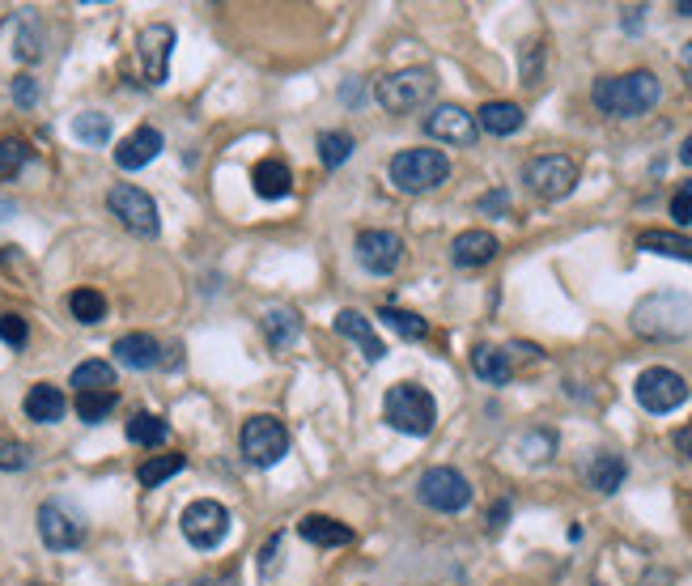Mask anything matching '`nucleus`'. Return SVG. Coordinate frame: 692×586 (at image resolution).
I'll use <instances>...</instances> for the list:
<instances>
[{
	"instance_id": "3",
	"label": "nucleus",
	"mask_w": 692,
	"mask_h": 586,
	"mask_svg": "<svg viewBox=\"0 0 692 586\" xmlns=\"http://www.w3.org/2000/svg\"><path fill=\"white\" fill-rule=\"evenodd\" d=\"M383 417H387L392 430L408 434V438H430L434 425H438V404L417 383H396L383 395Z\"/></svg>"
},
{
	"instance_id": "36",
	"label": "nucleus",
	"mask_w": 692,
	"mask_h": 586,
	"mask_svg": "<svg viewBox=\"0 0 692 586\" xmlns=\"http://www.w3.org/2000/svg\"><path fill=\"white\" fill-rule=\"evenodd\" d=\"M319 157H323L328 170H332V166H345L348 157H353V137H348V132H323V137H319Z\"/></svg>"
},
{
	"instance_id": "24",
	"label": "nucleus",
	"mask_w": 692,
	"mask_h": 586,
	"mask_svg": "<svg viewBox=\"0 0 692 586\" xmlns=\"http://www.w3.org/2000/svg\"><path fill=\"white\" fill-rule=\"evenodd\" d=\"M625 476H629V463H625L620 455H612V450L594 455L591 468H587V485H591L594 493H616V488L625 485Z\"/></svg>"
},
{
	"instance_id": "8",
	"label": "nucleus",
	"mask_w": 692,
	"mask_h": 586,
	"mask_svg": "<svg viewBox=\"0 0 692 586\" xmlns=\"http://www.w3.org/2000/svg\"><path fill=\"white\" fill-rule=\"evenodd\" d=\"M239 442H243V455H247L255 468H272V463H281L285 450H290V430H285V421L259 412V417H247V421H243Z\"/></svg>"
},
{
	"instance_id": "18",
	"label": "nucleus",
	"mask_w": 692,
	"mask_h": 586,
	"mask_svg": "<svg viewBox=\"0 0 692 586\" xmlns=\"http://www.w3.org/2000/svg\"><path fill=\"white\" fill-rule=\"evenodd\" d=\"M336 332L345 336V341H353L361 353H366V361H383L387 357V344L379 341V332L370 328V319L361 315V310H341L336 315Z\"/></svg>"
},
{
	"instance_id": "31",
	"label": "nucleus",
	"mask_w": 692,
	"mask_h": 586,
	"mask_svg": "<svg viewBox=\"0 0 692 586\" xmlns=\"http://www.w3.org/2000/svg\"><path fill=\"white\" fill-rule=\"evenodd\" d=\"M166 438H170V425L157 412H137L128 421V442H137V446H157V442Z\"/></svg>"
},
{
	"instance_id": "14",
	"label": "nucleus",
	"mask_w": 692,
	"mask_h": 586,
	"mask_svg": "<svg viewBox=\"0 0 692 586\" xmlns=\"http://www.w3.org/2000/svg\"><path fill=\"white\" fill-rule=\"evenodd\" d=\"M170 48H175V30L166 22L145 26L141 39H137V60H141V73H145L149 86H162L170 77Z\"/></svg>"
},
{
	"instance_id": "40",
	"label": "nucleus",
	"mask_w": 692,
	"mask_h": 586,
	"mask_svg": "<svg viewBox=\"0 0 692 586\" xmlns=\"http://www.w3.org/2000/svg\"><path fill=\"white\" fill-rule=\"evenodd\" d=\"M671 217H676L680 226H689L692 221V183H680V192L671 200Z\"/></svg>"
},
{
	"instance_id": "39",
	"label": "nucleus",
	"mask_w": 692,
	"mask_h": 586,
	"mask_svg": "<svg viewBox=\"0 0 692 586\" xmlns=\"http://www.w3.org/2000/svg\"><path fill=\"white\" fill-rule=\"evenodd\" d=\"M13 102H17V106H35V102H39V81L22 73V77L13 81Z\"/></svg>"
},
{
	"instance_id": "34",
	"label": "nucleus",
	"mask_w": 692,
	"mask_h": 586,
	"mask_svg": "<svg viewBox=\"0 0 692 586\" xmlns=\"http://www.w3.org/2000/svg\"><path fill=\"white\" fill-rule=\"evenodd\" d=\"M115 399H119L115 391H81V395H77V417H81L86 425H99V421L111 417Z\"/></svg>"
},
{
	"instance_id": "15",
	"label": "nucleus",
	"mask_w": 692,
	"mask_h": 586,
	"mask_svg": "<svg viewBox=\"0 0 692 586\" xmlns=\"http://www.w3.org/2000/svg\"><path fill=\"white\" fill-rule=\"evenodd\" d=\"M86 536V527L60 506V501H43L39 506V539L48 544L51 552H68V548H77Z\"/></svg>"
},
{
	"instance_id": "17",
	"label": "nucleus",
	"mask_w": 692,
	"mask_h": 586,
	"mask_svg": "<svg viewBox=\"0 0 692 586\" xmlns=\"http://www.w3.org/2000/svg\"><path fill=\"white\" fill-rule=\"evenodd\" d=\"M157 153H162V132H157V128H137V132H128V137L119 141L115 166H119V170H141Z\"/></svg>"
},
{
	"instance_id": "22",
	"label": "nucleus",
	"mask_w": 692,
	"mask_h": 586,
	"mask_svg": "<svg viewBox=\"0 0 692 586\" xmlns=\"http://www.w3.org/2000/svg\"><path fill=\"white\" fill-rule=\"evenodd\" d=\"M64 408H68L64 391L51 387V383H35V387L26 391V417L39 421V425H55L64 417Z\"/></svg>"
},
{
	"instance_id": "48",
	"label": "nucleus",
	"mask_w": 692,
	"mask_h": 586,
	"mask_svg": "<svg viewBox=\"0 0 692 586\" xmlns=\"http://www.w3.org/2000/svg\"><path fill=\"white\" fill-rule=\"evenodd\" d=\"M35 586H48V583H35Z\"/></svg>"
},
{
	"instance_id": "25",
	"label": "nucleus",
	"mask_w": 692,
	"mask_h": 586,
	"mask_svg": "<svg viewBox=\"0 0 692 586\" xmlns=\"http://www.w3.org/2000/svg\"><path fill=\"white\" fill-rule=\"evenodd\" d=\"M472 370H476V379H485V383H510V374H514V366H510V353H501L494 344H476L472 348Z\"/></svg>"
},
{
	"instance_id": "30",
	"label": "nucleus",
	"mask_w": 692,
	"mask_h": 586,
	"mask_svg": "<svg viewBox=\"0 0 692 586\" xmlns=\"http://www.w3.org/2000/svg\"><path fill=\"white\" fill-rule=\"evenodd\" d=\"M73 137H77L81 145H106V141H111V115L81 111V115L73 119Z\"/></svg>"
},
{
	"instance_id": "10",
	"label": "nucleus",
	"mask_w": 692,
	"mask_h": 586,
	"mask_svg": "<svg viewBox=\"0 0 692 586\" xmlns=\"http://www.w3.org/2000/svg\"><path fill=\"white\" fill-rule=\"evenodd\" d=\"M527 188L544 200H561L578 188V162L565 157V153H544V157H531L527 170H523Z\"/></svg>"
},
{
	"instance_id": "1",
	"label": "nucleus",
	"mask_w": 692,
	"mask_h": 586,
	"mask_svg": "<svg viewBox=\"0 0 692 586\" xmlns=\"http://www.w3.org/2000/svg\"><path fill=\"white\" fill-rule=\"evenodd\" d=\"M591 98H594V106H599L603 115H612V119H638V115L658 106L663 81H658L650 68L625 73V77H599Z\"/></svg>"
},
{
	"instance_id": "5",
	"label": "nucleus",
	"mask_w": 692,
	"mask_h": 586,
	"mask_svg": "<svg viewBox=\"0 0 692 586\" xmlns=\"http://www.w3.org/2000/svg\"><path fill=\"white\" fill-rule=\"evenodd\" d=\"M438 90V77H434V68H399L392 77H383L379 81V102L392 111V115H403V111H417V106H425L430 98Z\"/></svg>"
},
{
	"instance_id": "23",
	"label": "nucleus",
	"mask_w": 692,
	"mask_h": 586,
	"mask_svg": "<svg viewBox=\"0 0 692 586\" xmlns=\"http://www.w3.org/2000/svg\"><path fill=\"white\" fill-rule=\"evenodd\" d=\"M251 183H255V192L264 195V200H285L290 188H294V175H290L285 162L268 157V162H259V166L251 170Z\"/></svg>"
},
{
	"instance_id": "6",
	"label": "nucleus",
	"mask_w": 692,
	"mask_h": 586,
	"mask_svg": "<svg viewBox=\"0 0 692 586\" xmlns=\"http://www.w3.org/2000/svg\"><path fill=\"white\" fill-rule=\"evenodd\" d=\"M633 395H638V404H642L645 412L663 417V412H676V408L692 395V387L684 374H676V370H667V366H650V370L638 374Z\"/></svg>"
},
{
	"instance_id": "21",
	"label": "nucleus",
	"mask_w": 692,
	"mask_h": 586,
	"mask_svg": "<svg viewBox=\"0 0 692 586\" xmlns=\"http://www.w3.org/2000/svg\"><path fill=\"white\" fill-rule=\"evenodd\" d=\"M297 536L319 544V548H345V544H353V527H345L341 519H328V514H306L297 523Z\"/></svg>"
},
{
	"instance_id": "44",
	"label": "nucleus",
	"mask_w": 692,
	"mask_h": 586,
	"mask_svg": "<svg viewBox=\"0 0 692 586\" xmlns=\"http://www.w3.org/2000/svg\"><path fill=\"white\" fill-rule=\"evenodd\" d=\"M680 68H684V77H689L692 86V43H684V51H680Z\"/></svg>"
},
{
	"instance_id": "26",
	"label": "nucleus",
	"mask_w": 692,
	"mask_h": 586,
	"mask_svg": "<svg viewBox=\"0 0 692 586\" xmlns=\"http://www.w3.org/2000/svg\"><path fill=\"white\" fill-rule=\"evenodd\" d=\"M638 246H642V251H650V255L689 259V264H692V239L676 234V230H642V234H638Z\"/></svg>"
},
{
	"instance_id": "27",
	"label": "nucleus",
	"mask_w": 692,
	"mask_h": 586,
	"mask_svg": "<svg viewBox=\"0 0 692 586\" xmlns=\"http://www.w3.org/2000/svg\"><path fill=\"white\" fill-rule=\"evenodd\" d=\"M264 336H268V344L281 353V348H290L297 336V315L290 310V306H272L268 315H264Z\"/></svg>"
},
{
	"instance_id": "7",
	"label": "nucleus",
	"mask_w": 692,
	"mask_h": 586,
	"mask_svg": "<svg viewBox=\"0 0 692 586\" xmlns=\"http://www.w3.org/2000/svg\"><path fill=\"white\" fill-rule=\"evenodd\" d=\"M106 208H111V213L119 217V226L132 230L137 239H157V230H162V217H157L153 195L132 188V183H115V188L106 192Z\"/></svg>"
},
{
	"instance_id": "43",
	"label": "nucleus",
	"mask_w": 692,
	"mask_h": 586,
	"mask_svg": "<svg viewBox=\"0 0 692 586\" xmlns=\"http://www.w3.org/2000/svg\"><path fill=\"white\" fill-rule=\"evenodd\" d=\"M277 548H281V536H272V544L264 548V574H272V565H277Z\"/></svg>"
},
{
	"instance_id": "20",
	"label": "nucleus",
	"mask_w": 692,
	"mask_h": 586,
	"mask_svg": "<svg viewBox=\"0 0 692 586\" xmlns=\"http://www.w3.org/2000/svg\"><path fill=\"white\" fill-rule=\"evenodd\" d=\"M111 353H115V361L128 366V370H149V366H157V357H162V348H157V341H153L149 332H128V336H119Z\"/></svg>"
},
{
	"instance_id": "46",
	"label": "nucleus",
	"mask_w": 692,
	"mask_h": 586,
	"mask_svg": "<svg viewBox=\"0 0 692 586\" xmlns=\"http://www.w3.org/2000/svg\"><path fill=\"white\" fill-rule=\"evenodd\" d=\"M680 162H684V166H692V137L684 141V149H680Z\"/></svg>"
},
{
	"instance_id": "37",
	"label": "nucleus",
	"mask_w": 692,
	"mask_h": 586,
	"mask_svg": "<svg viewBox=\"0 0 692 586\" xmlns=\"http://www.w3.org/2000/svg\"><path fill=\"white\" fill-rule=\"evenodd\" d=\"M30 463V446L17 438H0V472H22Z\"/></svg>"
},
{
	"instance_id": "9",
	"label": "nucleus",
	"mask_w": 692,
	"mask_h": 586,
	"mask_svg": "<svg viewBox=\"0 0 692 586\" xmlns=\"http://www.w3.org/2000/svg\"><path fill=\"white\" fill-rule=\"evenodd\" d=\"M417 497H421V506H430V510H438V514H459V510L472 501V485H467V476L454 472V468H430V472L417 481Z\"/></svg>"
},
{
	"instance_id": "29",
	"label": "nucleus",
	"mask_w": 692,
	"mask_h": 586,
	"mask_svg": "<svg viewBox=\"0 0 692 586\" xmlns=\"http://www.w3.org/2000/svg\"><path fill=\"white\" fill-rule=\"evenodd\" d=\"M73 387L81 391H115V366L111 361H81L73 370Z\"/></svg>"
},
{
	"instance_id": "45",
	"label": "nucleus",
	"mask_w": 692,
	"mask_h": 586,
	"mask_svg": "<svg viewBox=\"0 0 692 586\" xmlns=\"http://www.w3.org/2000/svg\"><path fill=\"white\" fill-rule=\"evenodd\" d=\"M676 446H680V450H684V459H689V463H692V430H684V434H680V438H676Z\"/></svg>"
},
{
	"instance_id": "42",
	"label": "nucleus",
	"mask_w": 692,
	"mask_h": 586,
	"mask_svg": "<svg viewBox=\"0 0 692 586\" xmlns=\"http://www.w3.org/2000/svg\"><path fill=\"white\" fill-rule=\"evenodd\" d=\"M505 204H510V195L505 192H489L485 200H480V208H485V213H501Z\"/></svg>"
},
{
	"instance_id": "28",
	"label": "nucleus",
	"mask_w": 692,
	"mask_h": 586,
	"mask_svg": "<svg viewBox=\"0 0 692 586\" xmlns=\"http://www.w3.org/2000/svg\"><path fill=\"white\" fill-rule=\"evenodd\" d=\"M379 319L396 332V336H403V341H425L430 336V323L421 319V315H412V310H399V306H383L379 310Z\"/></svg>"
},
{
	"instance_id": "35",
	"label": "nucleus",
	"mask_w": 692,
	"mask_h": 586,
	"mask_svg": "<svg viewBox=\"0 0 692 586\" xmlns=\"http://www.w3.org/2000/svg\"><path fill=\"white\" fill-rule=\"evenodd\" d=\"M30 162V145L22 137H0V179H13Z\"/></svg>"
},
{
	"instance_id": "47",
	"label": "nucleus",
	"mask_w": 692,
	"mask_h": 586,
	"mask_svg": "<svg viewBox=\"0 0 692 586\" xmlns=\"http://www.w3.org/2000/svg\"><path fill=\"white\" fill-rule=\"evenodd\" d=\"M676 13H680V17H692V0H684V4H676Z\"/></svg>"
},
{
	"instance_id": "2",
	"label": "nucleus",
	"mask_w": 692,
	"mask_h": 586,
	"mask_svg": "<svg viewBox=\"0 0 692 586\" xmlns=\"http://www.w3.org/2000/svg\"><path fill=\"white\" fill-rule=\"evenodd\" d=\"M633 332L650 341H689L692 336V297L663 290L633 306Z\"/></svg>"
},
{
	"instance_id": "12",
	"label": "nucleus",
	"mask_w": 692,
	"mask_h": 586,
	"mask_svg": "<svg viewBox=\"0 0 692 586\" xmlns=\"http://www.w3.org/2000/svg\"><path fill=\"white\" fill-rule=\"evenodd\" d=\"M357 259L366 272L374 277H392L399 264H403V239L392 230H361L357 234Z\"/></svg>"
},
{
	"instance_id": "32",
	"label": "nucleus",
	"mask_w": 692,
	"mask_h": 586,
	"mask_svg": "<svg viewBox=\"0 0 692 586\" xmlns=\"http://www.w3.org/2000/svg\"><path fill=\"white\" fill-rule=\"evenodd\" d=\"M183 463H188L183 455H153V459H145V463H141V472H137V481H141V485H145V488H157V485H162V481H170V476H179V472H183Z\"/></svg>"
},
{
	"instance_id": "16",
	"label": "nucleus",
	"mask_w": 692,
	"mask_h": 586,
	"mask_svg": "<svg viewBox=\"0 0 692 586\" xmlns=\"http://www.w3.org/2000/svg\"><path fill=\"white\" fill-rule=\"evenodd\" d=\"M501 243H497L489 230H463L454 243H450V259L459 264V268H485V264H494Z\"/></svg>"
},
{
	"instance_id": "19",
	"label": "nucleus",
	"mask_w": 692,
	"mask_h": 586,
	"mask_svg": "<svg viewBox=\"0 0 692 586\" xmlns=\"http://www.w3.org/2000/svg\"><path fill=\"white\" fill-rule=\"evenodd\" d=\"M527 124V115H523V106L518 102H485L480 111H476V128L480 132H494V137H514L518 128Z\"/></svg>"
},
{
	"instance_id": "11",
	"label": "nucleus",
	"mask_w": 692,
	"mask_h": 586,
	"mask_svg": "<svg viewBox=\"0 0 692 586\" xmlns=\"http://www.w3.org/2000/svg\"><path fill=\"white\" fill-rule=\"evenodd\" d=\"M183 536L192 548H217L221 539L230 536V510L221 501H192L183 510Z\"/></svg>"
},
{
	"instance_id": "41",
	"label": "nucleus",
	"mask_w": 692,
	"mask_h": 586,
	"mask_svg": "<svg viewBox=\"0 0 692 586\" xmlns=\"http://www.w3.org/2000/svg\"><path fill=\"white\" fill-rule=\"evenodd\" d=\"M505 519H510V501H497L494 510H489V532H501Z\"/></svg>"
},
{
	"instance_id": "38",
	"label": "nucleus",
	"mask_w": 692,
	"mask_h": 586,
	"mask_svg": "<svg viewBox=\"0 0 692 586\" xmlns=\"http://www.w3.org/2000/svg\"><path fill=\"white\" fill-rule=\"evenodd\" d=\"M0 341L9 344V348H26V341H30L26 319L22 315H0Z\"/></svg>"
},
{
	"instance_id": "4",
	"label": "nucleus",
	"mask_w": 692,
	"mask_h": 586,
	"mask_svg": "<svg viewBox=\"0 0 692 586\" xmlns=\"http://www.w3.org/2000/svg\"><path fill=\"white\" fill-rule=\"evenodd\" d=\"M387 175H392V183L403 195H421L443 188L450 179V162H446L443 149H403V153L392 157Z\"/></svg>"
},
{
	"instance_id": "33",
	"label": "nucleus",
	"mask_w": 692,
	"mask_h": 586,
	"mask_svg": "<svg viewBox=\"0 0 692 586\" xmlns=\"http://www.w3.org/2000/svg\"><path fill=\"white\" fill-rule=\"evenodd\" d=\"M68 310L77 323H102L106 319V297L99 290H73L68 293Z\"/></svg>"
},
{
	"instance_id": "13",
	"label": "nucleus",
	"mask_w": 692,
	"mask_h": 586,
	"mask_svg": "<svg viewBox=\"0 0 692 586\" xmlns=\"http://www.w3.org/2000/svg\"><path fill=\"white\" fill-rule=\"evenodd\" d=\"M425 132L434 141H443V145H476V137H480L476 115L463 111V106H454V102H443V106H434L425 115Z\"/></svg>"
}]
</instances>
